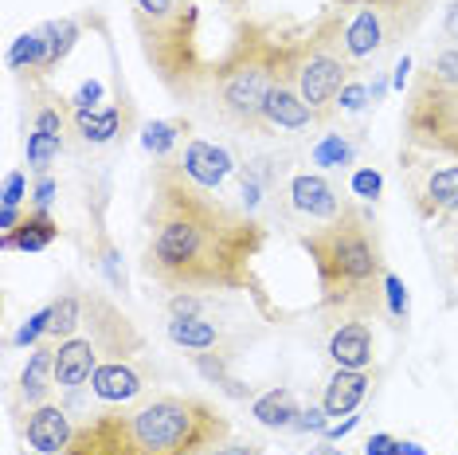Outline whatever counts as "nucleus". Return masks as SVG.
<instances>
[{"instance_id":"37998d69","label":"nucleus","mask_w":458,"mask_h":455,"mask_svg":"<svg viewBox=\"0 0 458 455\" xmlns=\"http://www.w3.org/2000/svg\"><path fill=\"white\" fill-rule=\"evenodd\" d=\"M408 67H411V59H408V56H403L400 64H395V75H392V87H395V90H403V79H408Z\"/></svg>"},{"instance_id":"ea45409f","label":"nucleus","mask_w":458,"mask_h":455,"mask_svg":"<svg viewBox=\"0 0 458 455\" xmlns=\"http://www.w3.org/2000/svg\"><path fill=\"white\" fill-rule=\"evenodd\" d=\"M443 39L458 47V0H446L443 8Z\"/></svg>"},{"instance_id":"ddd939ff","label":"nucleus","mask_w":458,"mask_h":455,"mask_svg":"<svg viewBox=\"0 0 458 455\" xmlns=\"http://www.w3.org/2000/svg\"><path fill=\"white\" fill-rule=\"evenodd\" d=\"M310 126H318L314 110L306 107V99L294 90V82L283 79L270 90L267 107H263V138H286V133H306Z\"/></svg>"},{"instance_id":"412c9836","label":"nucleus","mask_w":458,"mask_h":455,"mask_svg":"<svg viewBox=\"0 0 458 455\" xmlns=\"http://www.w3.org/2000/svg\"><path fill=\"white\" fill-rule=\"evenodd\" d=\"M435 0H333V8H372V13L388 16L395 28H400V36L408 39L420 32V24L427 20Z\"/></svg>"},{"instance_id":"423d86ee","label":"nucleus","mask_w":458,"mask_h":455,"mask_svg":"<svg viewBox=\"0 0 458 455\" xmlns=\"http://www.w3.org/2000/svg\"><path fill=\"white\" fill-rule=\"evenodd\" d=\"M145 349L141 330L102 291H82V322L67 341H55V385L75 392L106 361H130Z\"/></svg>"},{"instance_id":"a18cd8bd","label":"nucleus","mask_w":458,"mask_h":455,"mask_svg":"<svg viewBox=\"0 0 458 455\" xmlns=\"http://www.w3.org/2000/svg\"><path fill=\"white\" fill-rule=\"evenodd\" d=\"M400 455H427L420 443H411V440H400Z\"/></svg>"},{"instance_id":"49530a36","label":"nucleus","mask_w":458,"mask_h":455,"mask_svg":"<svg viewBox=\"0 0 458 455\" xmlns=\"http://www.w3.org/2000/svg\"><path fill=\"white\" fill-rule=\"evenodd\" d=\"M454 275H458V244H454Z\"/></svg>"},{"instance_id":"a211bd4d","label":"nucleus","mask_w":458,"mask_h":455,"mask_svg":"<svg viewBox=\"0 0 458 455\" xmlns=\"http://www.w3.org/2000/svg\"><path fill=\"white\" fill-rule=\"evenodd\" d=\"M51 385H55V341L47 338L39 346H32V357H28L24 373L16 381V392L28 408H39V405H47Z\"/></svg>"},{"instance_id":"4468645a","label":"nucleus","mask_w":458,"mask_h":455,"mask_svg":"<svg viewBox=\"0 0 458 455\" xmlns=\"http://www.w3.org/2000/svg\"><path fill=\"white\" fill-rule=\"evenodd\" d=\"M75 428L79 424L71 420V412L64 405H39V408H28L24 440L36 455H64Z\"/></svg>"},{"instance_id":"dca6fc26","label":"nucleus","mask_w":458,"mask_h":455,"mask_svg":"<svg viewBox=\"0 0 458 455\" xmlns=\"http://www.w3.org/2000/svg\"><path fill=\"white\" fill-rule=\"evenodd\" d=\"M326 354L333 361V369H372V357H377V334H372V322H337L329 330Z\"/></svg>"},{"instance_id":"7ed1b4c3","label":"nucleus","mask_w":458,"mask_h":455,"mask_svg":"<svg viewBox=\"0 0 458 455\" xmlns=\"http://www.w3.org/2000/svg\"><path fill=\"white\" fill-rule=\"evenodd\" d=\"M298 247L310 255L318 271V298L321 314L333 322H372L384 310V279H388V260H384L380 228L349 201L333 220L310 228L298 236Z\"/></svg>"},{"instance_id":"2eb2a0df","label":"nucleus","mask_w":458,"mask_h":455,"mask_svg":"<svg viewBox=\"0 0 458 455\" xmlns=\"http://www.w3.org/2000/svg\"><path fill=\"white\" fill-rule=\"evenodd\" d=\"M145 389H149V369L133 365L130 361H106V365L95 369V377H90V392L102 400V405H133L138 397H145Z\"/></svg>"},{"instance_id":"39448f33","label":"nucleus","mask_w":458,"mask_h":455,"mask_svg":"<svg viewBox=\"0 0 458 455\" xmlns=\"http://www.w3.org/2000/svg\"><path fill=\"white\" fill-rule=\"evenodd\" d=\"M130 20L161 87L176 102H200L212 64L200 56V13L192 0H133Z\"/></svg>"},{"instance_id":"0eeeda50","label":"nucleus","mask_w":458,"mask_h":455,"mask_svg":"<svg viewBox=\"0 0 458 455\" xmlns=\"http://www.w3.org/2000/svg\"><path fill=\"white\" fill-rule=\"evenodd\" d=\"M352 75H360V67L349 59L345 44H341V13L333 8L329 16H321L310 28L306 39L290 44V64H286V79L294 82V90L306 99V107L314 110L318 126L337 114V99L345 90V82Z\"/></svg>"},{"instance_id":"1a4fd4ad","label":"nucleus","mask_w":458,"mask_h":455,"mask_svg":"<svg viewBox=\"0 0 458 455\" xmlns=\"http://www.w3.org/2000/svg\"><path fill=\"white\" fill-rule=\"evenodd\" d=\"M400 181L408 189V201L420 212V220H451L458 212V161L435 165L431 153L415 158V150H403Z\"/></svg>"},{"instance_id":"f03ea898","label":"nucleus","mask_w":458,"mask_h":455,"mask_svg":"<svg viewBox=\"0 0 458 455\" xmlns=\"http://www.w3.org/2000/svg\"><path fill=\"white\" fill-rule=\"evenodd\" d=\"M227 436L232 420L212 400L157 392L87 416L64 455H208Z\"/></svg>"},{"instance_id":"4c0bfd02","label":"nucleus","mask_w":458,"mask_h":455,"mask_svg":"<svg viewBox=\"0 0 458 455\" xmlns=\"http://www.w3.org/2000/svg\"><path fill=\"white\" fill-rule=\"evenodd\" d=\"M364 455H400V440L388 436V432H372L364 440Z\"/></svg>"},{"instance_id":"c756f323","label":"nucleus","mask_w":458,"mask_h":455,"mask_svg":"<svg viewBox=\"0 0 458 455\" xmlns=\"http://www.w3.org/2000/svg\"><path fill=\"white\" fill-rule=\"evenodd\" d=\"M181 130H189L181 118H176V122H149V126H145V133H141V146L149 150L157 161H165V158H173Z\"/></svg>"},{"instance_id":"cd10ccee","label":"nucleus","mask_w":458,"mask_h":455,"mask_svg":"<svg viewBox=\"0 0 458 455\" xmlns=\"http://www.w3.org/2000/svg\"><path fill=\"white\" fill-rule=\"evenodd\" d=\"M310 158L318 161V169H341V165H352V158H357V142L349 133H326L310 150Z\"/></svg>"},{"instance_id":"f8f14e48","label":"nucleus","mask_w":458,"mask_h":455,"mask_svg":"<svg viewBox=\"0 0 458 455\" xmlns=\"http://www.w3.org/2000/svg\"><path fill=\"white\" fill-rule=\"evenodd\" d=\"M169 161L192 185H200V189H208V193H220L224 185L239 173V161L232 158V153H227L224 146H216V142H204V138H189L184 150H176Z\"/></svg>"},{"instance_id":"4be33fe9","label":"nucleus","mask_w":458,"mask_h":455,"mask_svg":"<svg viewBox=\"0 0 458 455\" xmlns=\"http://www.w3.org/2000/svg\"><path fill=\"white\" fill-rule=\"evenodd\" d=\"M51 240H59V224L51 220L47 209H32V212H24V220L13 232L0 236V247L4 252H44Z\"/></svg>"},{"instance_id":"473e14b6","label":"nucleus","mask_w":458,"mask_h":455,"mask_svg":"<svg viewBox=\"0 0 458 455\" xmlns=\"http://www.w3.org/2000/svg\"><path fill=\"white\" fill-rule=\"evenodd\" d=\"M47 334H51V303H47L44 310H36V314L16 330V346H24V349H28V346H39V341H44Z\"/></svg>"},{"instance_id":"c85d7f7f","label":"nucleus","mask_w":458,"mask_h":455,"mask_svg":"<svg viewBox=\"0 0 458 455\" xmlns=\"http://www.w3.org/2000/svg\"><path fill=\"white\" fill-rule=\"evenodd\" d=\"M59 153H64V138H51V133H39V130L24 133V158H28V165H32L39 177L55 165Z\"/></svg>"},{"instance_id":"79ce46f5","label":"nucleus","mask_w":458,"mask_h":455,"mask_svg":"<svg viewBox=\"0 0 458 455\" xmlns=\"http://www.w3.org/2000/svg\"><path fill=\"white\" fill-rule=\"evenodd\" d=\"M20 220H24V216H20V209H0V232H13Z\"/></svg>"},{"instance_id":"5701e85b","label":"nucleus","mask_w":458,"mask_h":455,"mask_svg":"<svg viewBox=\"0 0 458 455\" xmlns=\"http://www.w3.org/2000/svg\"><path fill=\"white\" fill-rule=\"evenodd\" d=\"M251 416H255L259 424H263V428H294L298 416H301L294 389L278 385V389L263 392V397H259L255 405H251Z\"/></svg>"},{"instance_id":"a878e982","label":"nucleus","mask_w":458,"mask_h":455,"mask_svg":"<svg viewBox=\"0 0 458 455\" xmlns=\"http://www.w3.org/2000/svg\"><path fill=\"white\" fill-rule=\"evenodd\" d=\"M82 322V291H75V287H67L64 295L51 303V341H67L71 334L79 330Z\"/></svg>"},{"instance_id":"6e6552de","label":"nucleus","mask_w":458,"mask_h":455,"mask_svg":"<svg viewBox=\"0 0 458 455\" xmlns=\"http://www.w3.org/2000/svg\"><path fill=\"white\" fill-rule=\"evenodd\" d=\"M403 150L458 161V82H439L415 71L403 99Z\"/></svg>"},{"instance_id":"c03bdc74","label":"nucleus","mask_w":458,"mask_h":455,"mask_svg":"<svg viewBox=\"0 0 458 455\" xmlns=\"http://www.w3.org/2000/svg\"><path fill=\"white\" fill-rule=\"evenodd\" d=\"M310 455H349V451L345 448H333V440H321V443L310 448Z\"/></svg>"},{"instance_id":"f257e3e1","label":"nucleus","mask_w":458,"mask_h":455,"mask_svg":"<svg viewBox=\"0 0 458 455\" xmlns=\"http://www.w3.org/2000/svg\"><path fill=\"white\" fill-rule=\"evenodd\" d=\"M263 244V220L227 204L220 193L192 185L169 158L153 165L141 247V271L149 283L169 295L243 291L255 287Z\"/></svg>"},{"instance_id":"b1692460","label":"nucleus","mask_w":458,"mask_h":455,"mask_svg":"<svg viewBox=\"0 0 458 455\" xmlns=\"http://www.w3.org/2000/svg\"><path fill=\"white\" fill-rule=\"evenodd\" d=\"M44 64H47V32L44 28L13 39V47H8V67H13L16 75L44 79Z\"/></svg>"},{"instance_id":"bb28decb","label":"nucleus","mask_w":458,"mask_h":455,"mask_svg":"<svg viewBox=\"0 0 458 455\" xmlns=\"http://www.w3.org/2000/svg\"><path fill=\"white\" fill-rule=\"evenodd\" d=\"M47 32V64H44V79L55 71L64 59L71 56V47H75V39H79V24L71 16L64 20H47V24H39Z\"/></svg>"},{"instance_id":"20e7f679","label":"nucleus","mask_w":458,"mask_h":455,"mask_svg":"<svg viewBox=\"0 0 458 455\" xmlns=\"http://www.w3.org/2000/svg\"><path fill=\"white\" fill-rule=\"evenodd\" d=\"M290 44L278 39L267 24L243 20L235 28L232 44L212 64L208 79V110L235 133H259L263 138V107L270 90L286 79Z\"/></svg>"},{"instance_id":"9b49d317","label":"nucleus","mask_w":458,"mask_h":455,"mask_svg":"<svg viewBox=\"0 0 458 455\" xmlns=\"http://www.w3.org/2000/svg\"><path fill=\"white\" fill-rule=\"evenodd\" d=\"M286 209L294 212V216H306V220H314V224H326L333 220L341 209L349 204V196L333 185L326 173H318V169H298V173H290L286 177Z\"/></svg>"},{"instance_id":"58836bf2","label":"nucleus","mask_w":458,"mask_h":455,"mask_svg":"<svg viewBox=\"0 0 458 455\" xmlns=\"http://www.w3.org/2000/svg\"><path fill=\"white\" fill-rule=\"evenodd\" d=\"M55 193H59V185L51 173H44V177L36 181V193H32V201H36V209H51V201H55Z\"/></svg>"},{"instance_id":"f3484780","label":"nucleus","mask_w":458,"mask_h":455,"mask_svg":"<svg viewBox=\"0 0 458 455\" xmlns=\"http://www.w3.org/2000/svg\"><path fill=\"white\" fill-rule=\"evenodd\" d=\"M165 334H169L173 346L189 349V354H196V357H204V354H232V349H235V338L227 334L220 322H212V318H169Z\"/></svg>"},{"instance_id":"9d476101","label":"nucleus","mask_w":458,"mask_h":455,"mask_svg":"<svg viewBox=\"0 0 458 455\" xmlns=\"http://www.w3.org/2000/svg\"><path fill=\"white\" fill-rule=\"evenodd\" d=\"M341 13V44L357 67H377L388 51L400 44V28L372 8H337Z\"/></svg>"},{"instance_id":"aec40b11","label":"nucleus","mask_w":458,"mask_h":455,"mask_svg":"<svg viewBox=\"0 0 458 455\" xmlns=\"http://www.w3.org/2000/svg\"><path fill=\"white\" fill-rule=\"evenodd\" d=\"M369 389H372L369 369H333V377L326 385V397H321V408L329 412V420L349 416V412L360 408V400L369 397Z\"/></svg>"},{"instance_id":"72a5a7b5","label":"nucleus","mask_w":458,"mask_h":455,"mask_svg":"<svg viewBox=\"0 0 458 455\" xmlns=\"http://www.w3.org/2000/svg\"><path fill=\"white\" fill-rule=\"evenodd\" d=\"M380 189H384V181H380V173L372 169V165H364V169L352 173V193H357L360 201H377Z\"/></svg>"},{"instance_id":"f704fd0d","label":"nucleus","mask_w":458,"mask_h":455,"mask_svg":"<svg viewBox=\"0 0 458 455\" xmlns=\"http://www.w3.org/2000/svg\"><path fill=\"white\" fill-rule=\"evenodd\" d=\"M24 196H28V177L20 169H13L4 177V196H0V201H4V209H20V204H24Z\"/></svg>"},{"instance_id":"6ab92c4d","label":"nucleus","mask_w":458,"mask_h":455,"mask_svg":"<svg viewBox=\"0 0 458 455\" xmlns=\"http://www.w3.org/2000/svg\"><path fill=\"white\" fill-rule=\"evenodd\" d=\"M130 107H90V110H75V133L82 142H90V146H106V142H118V138H126V130H130Z\"/></svg>"},{"instance_id":"2f4dec72","label":"nucleus","mask_w":458,"mask_h":455,"mask_svg":"<svg viewBox=\"0 0 458 455\" xmlns=\"http://www.w3.org/2000/svg\"><path fill=\"white\" fill-rule=\"evenodd\" d=\"M377 107V99H372V90L364 87V79L360 75H352L345 82V90H341V99H337V114H360L364 107Z\"/></svg>"},{"instance_id":"e433bc0d","label":"nucleus","mask_w":458,"mask_h":455,"mask_svg":"<svg viewBox=\"0 0 458 455\" xmlns=\"http://www.w3.org/2000/svg\"><path fill=\"white\" fill-rule=\"evenodd\" d=\"M208 455H263V443H259V440H232V436H227L220 448H212Z\"/></svg>"},{"instance_id":"a19ab883","label":"nucleus","mask_w":458,"mask_h":455,"mask_svg":"<svg viewBox=\"0 0 458 455\" xmlns=\"http://www.w3.org/2000/svg\"><path fill=\"white\" fill-rule=\"evenodd\" d=\"M357 428V416H349L345 424H329V432H326V440H341V436H349V432Z\"/></svg>"},{"instance_id":"7c9ffc66","label":"nucleus","mask_w":458,"mask_h":455,"mask_svg":"<svg viewBox=\"0 0 458 455\" xmlns=\"http://www.w3.org/2000/svg\"><path fill=\"white\" fill-rule=\"evenodd\" d=\"M384 310H388L395 322H408V310H411L408 287H403V279L392 275V271H388V279H384Z\"/></svg>"},{"instance_id":"c9c22d12","label":"nucleus","mask_w":458,"mask_h":455,"mask_svg":"<svg viewBox=\"0 0 458 455\" xmlns=\"http://www.w3.org/2000/svg\"><path fill=\"white\" fill-rule=\"evenodd\" d=\"M294 428L298 432H321V436H326V432H329V412L326 408H301V416H298Z\"/></svg>"},{"instance_id":"393cba45","label":"nucleus","mask_w":458,"mask_h":455,"mask_svg":"<svg viewBox=\"0 0 458 455\" xmlns=\"http://www.w3.org/2000/svg\"><path fill=\"white\" fill-rule=\"evenodd\" d=\"M71 122H75V107H71L67 99H59V95H51V90H44V95L32 102V130L51 133V138H64Z\"/></svg>"}]
</instances>
